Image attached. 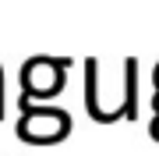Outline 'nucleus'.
Returning a JSON list of instances; mask_svg holds the SVG:
<instances>
[{
  "mask_svg": "<svg viewBox=\"0 0 159 156\" xmlns=\"http://www.w3.org/2000/svg\"><path fill=\"white\" fill-rule=\"evenodd\" d=\"M18 139L21 142H32V145H57L71 135V117L67 110H57V106H35L29 96H18Z\"/></svg>",
  "mask_w": 159,
  "mask_h": 156,
  "instance_id": "f257e3e1",
  "label": "nucleus"
},
{
  "mask_svg": "<svg viewBox=\"0 0 159 156\" xmlns=\"http://www.w3.org/2000/svg\"><path fill=\"white\" fill-rule=\"evenodd\" d=\"M71 68L67 57H32L21 64V96L29 99H50L64 92V71Z\"/></svg>",
  "mask_w": 159,
  "mask_h": 156,
  "instance_id": "f03ea898",
  "label": "nucleus"
},
{
  "mask_svg": "<svg viewBox=\"0 0 159 156\" xmlns=\"http://www.w3.org/2000/svg\"><path fill=\"white\" fill-rule=\"evenodd\" d=\"M85 110L92 121L102 124V103H99V60L89 57L85 60Z\"/></svg>",
  "mask_w": 159,
  "mask_h": 156,
  "instance_id": "7ed1b4c3",
  "label": "nucleus"
},
{
  "mask_svg": "<svg viewBox=\"0 0 159 156\" xmlns=\"http://www.w3.org/2000/svg\"><path fill=\"white\" fill-rule=\"evenodd\" d=\"M138 117V60H124V121Z\"/></svg>",
  "mask_w": 159,
  "mask_h": 156,
  "instance_id": "20e7f679",
  "label": "nucleus"
},
{
  "mask_svg": "<svg viewBox=\"0 0 159 156\" xmlns=\"http://www.w3.org/2000/svg\"><path fill=\"white\" fill-rule=\"evenodd\" d=\"M152 106H156V117H152V128H148V135L159 142V99H152Z\"/></svg>",
  "mask_w": 159,
  "mask_h": 156,
  "instance_id": "39448f33",
  "label": "nucleus"
},
{
  "mask_svg": "<svg viewBox=\"0 0 159 156\" xmlns=\"http://www.w3.org/2000/svg\"><path fill=\"white\" fill-rule=\"evenodd\" d=\"M152 82H156V99H159V64H156V71H152Z\"/></svg>",
  "mask_w": 159,
  "mask_h": 156,
  "instance_id": "423d86ee",
  "label": "nucleus"
}]
</instances>
